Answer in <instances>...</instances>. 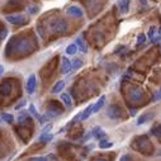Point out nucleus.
<instances>
[{
	"label": "nucleus",
	"mask_w": 161,
	"mask_h": 161,
	"mask_svg": "<svg viewBox=\"0 0 161 161\" xmlns=\"http://www.w3.org/2000/svg\"><path fill=\"white\" fill-rule=\"evenodd\" d=\"M77 52V46H76V43H71V45H69L67 47H66V55H75Z\"/></svg>",
	"instance_id": "obj_18"
},
{
	"label": "nucleus",
	"mask_w": 161,
	"mask_h": 161,
	"mask_svg": "<svg viewBox=\"0 0 161 161\" xmlns=\"http://www.w3.org/2000/svg\"><path fill=\"white\" fill-rule=\"evenodd\" d=\"M7 34H8V29L4 25L0 24V39H4L7 37Z\"/></svg>",
	"instance_id": "obj_26"
},
{
	"label": "nucleus",
	"mask_w": 161,
	"mask_h": 161,
	"mask_svg": "<svg viewBox=\"0 0 161 161\" xmlns=\"http://www.w3.org/2000/svg\"><path fill=\"white\" fill-rule=\"evenodd\" d=\"M81 65H83L81 60H80V58H74V60L71 61V67H70V71H71V72L76 71L77 69L81 67Z\"/></svg>",
	"instance_id": "obj_17"
},
{
	"label": "nucleus",
	"mask_w": 161,
	"mask_h": 161,
	"mask_svg": "<svg viewBox=\"0 0 161 161\" xmlns=\"http://www.w3.org/2000/svg\"><path fill=\"white\" fill-rule=\"evenodd\" d=\"M76 46H77V50H80V52H83V53H86L88 52V46H86V43H85V41H84V38L83 37H79L77 39H76Z\"/></svg>",
	"instance_id": "obj_10"
},
{
	"label": "nucleus",
	"mask_w": 161,
	"mask_h": 161,
	"mask_svg": "<svg viewBox=\"0 0 161 161\" xmlns=\"http://www.w3.org/2000/svg\"><path fill=\"white\" fill-rule=\"evenodd\" d=\"M52 138H53V136H52V135H50V133H47V135H41L38 140L41 141V142H50Z\"/></svg>",
	"instance_id": "obj_23"
},
{
	"label": "nucleus",
	"mask_w": 161,
	"mask_h": 161,
	"mask_svg": "<svg viewBox=\"0 0 161 161\" xmlns=\"http://www.w3.org/2000/svg\"><path fill=\"white\" fill-rule=\"evenodd\" d=\"M66 14L70 17H75V18H80L84 15V12L81 8H79L77 5H71L66 9Z\"/></svg>",
	"instance_id": "obj_6"
},
{
	"label": "nucleus",
	"mask_w": 161,
	"mask_h": 161,
	"mask_svg": "<svg viewBox=\"0 0 161 161\" xmlns=\"http://www.w3.org/2000/svg\"><path fill=\"white\" fill-rule=\"evenodd\" d=\"M64 88H65V81H64V80H60V81H57V83L53 85L51 93H52V94H58V93H61V92L64 90Z\"/></svg>",
	"instance_id": "obj_15"
},
{
	"label": "nucleus",
	"mask_w": 161,
	"mask_h": 161,
	"mask_svg": "<svg viewBox=\"0 0 161 161\" xmlns=\"http://www.w3.org/2000/svg\"><path fill=\"white\" fill-rule=\"evenodd\" d=\"M157 99H161V89H160V93H158V95H157Z\"/></svg>",
	"instance_id": "obj_37"
},
{
	"label": "nucleus",
	"mask_w": 161,
	"mask_h": 161,
	"mask_svg": "<svg viewBox=\"0 0 161 161\" xmlns=\"http://www.w3.org/2000/svg\"><path fill=\"white\" fill-rule=\"evenodd\" d=\"M2 118H3L4 122H7V123H12L13 120H14L13 114H9V113H3L2 114Z\"/></svg>",
	"instance_id": "obj_22"
},
{
	"label": "nucleus",
	"mask_w": 161,
	"mask_h": 161,
	"mask_svg": "<svg viewBox=\"0 0 161 161\" xmlns=\"http://www.w3.org/2000/svg\"><path fill=\"white\" fill-rule=\"evenodd\" d=\"M128 97H130V99L132 102H138L143 97V90L141 88H138V86H132L130 89V92H128Z\"/></svg>",
	"instance_id": "obj_3"
},
{
	"label": "nucleus",
	"mask_w": 161,
	"mask_h": 161,
	"mask_svg": "<svg viewBox=\"0 0 161 161\" xmlns=\"http://www.w3.org/2000/svg\"><path fill=\"white\" fill-rule=\"evenodd\" d=\"M60 98H61V102H64V104H65L67 108H70V107L72 105L71 98H70L67 94H65V93H64V94H61V97H60Z\"/></svg>",
	"instance_id": "obj_19"
},
{
	"label": "nucleus",
	"mask_w": 161,
	"mask_h": 161,
	"mask_svg": "<svg viewBox=\"0 0 161 161\" xmlns=\"http://www.w3.org/2000/svg\"><path fill=\"white\" fill-rule=\"evenodd\" d=\"M113 146V142H110V141H107V140H100V142H99V147L102 148V150H105V148H110Z\"/></svg>",
	"instance_id": "obj_20"
},
{
	"label": "nucleus",
	"mask_w": 161,
	"mask_h": 161,
	"mask_svg": "<svg viewBox=\"0 0 161 161\" xmlns=\"http://www.w3.org/2000/svg\"><path fill=\"white\" fill-rule=\"evenodd\" d=\"M5 19L10 24H20L25 20V17L23 14H8V15H5Z\"/></svg>",
	"instance_id": "obj_7"
},
{
	"label": "nucleus",
	"mask_w": 161,
	"mask_h": 161,
	"mask_svg": "<svg viewBox=\"0 0 161 161\" xmlns=\"http://www.w3.org/2000/svg\"><path fill=\"white\" fill-rule=\"evenodd\" d=\"M119 161H132V156L131 155H122Z\"/></svg>",
	"instance_id": "obj_31"
},
{
	"label": "nucleus",
	"mask_w": 161,
	"mask_h": 161,
	"mask_svg": "<svg viewBox=\"0 0 161 161\" xmlns=\"http://www.w3.org/2000/svg\"><path fill=\"white\" fill-rule=\"evenodd\" d=\"M130 114H131V115H135V114H136V109H131V110H130Z\"/></svg>",
	"instance_id": "obj_35"
},
{
	"label": "nucleus",
	"mask_w": 161,
	"mask_h": 161,
	"mask_svg": "<svg viewBox=\"0 0 161 161\" xmlns=\"http://www.w3.org/2000/svg\"><path fill=\"white\" fill-rule=\"evenodd\" d=\"M151 133H152L155 137H157L158 140H161V125L153 127V128L151 130Z\"/></svg>",
	"instance_id": "obj_21"
},
{
	"label": "nucleus",
	"mask_w": 161,
	"mask_h": 161,
	"mask_svg": "<svg viewBox=\"0 0 161 161\" xmlns=\"http://www.w3.org/2000/svg\"><path fill=\"white\" fill-rule=\"evenodd\" d=\"M158 32H160V36H161V27H160V31Z\"/></svg>",
	"instance_id": "obj_38"
},
{
	"label": "nucleus",
	"mask_w": 161,
	"mask_h": 161,
	"mask_svg": "<svg viewBox=\"0 0 161 161\" xmlns=\"http://www.w3.org/2000/svg\"><path fill=\"white\" fill-rule=\"evenodd\" d=\"M25 104H27V100H24V99H23L22 102H19V103H18V104L14 107V109H15V110H19V109H20V108H23Z\"/></svg>",
	"instance_id": "obj_29"
},
{
	"label": "nucleus",
	"mask_w": 161,
	"mask_h": 161,
	"mask_svg": "<svg viewBox=\"0 0 161 161\" xmlns=\"http://www.w3.org/2000/svg\"><path fill=\"white\" fill-rule=\"evenodd\" d=\"M36 86H37V80H36V75L31 74L27 79V84H25V90L28 94H33L36 92Z\"/></svg>",
	"instance_id": "obj_5"
},
{
	"label": "nucleus",
	"mask_w": 161,
	"mask_h": 161,
	"mask_svg": "<svg viewBox=\"0 0 161 161\" xmlns=\"http://www.w3.org/2000/svg\"><path fill=\"white\" fill-rule=\"evenodd\" d=\"M155 34H156V27L152 25V27H150V29H148V32H147V36H148L150 39H152V38L155 37Z\"/></svg>",
	"instance_id": "obj_28"
},
{
	"label": "nucleus",
	"mask_w": 161,
	"mask_h": 161,
	"mask_svg": "<svg viewBox=\"0 0 161 161\" xmlns=\"http://www.w3.org/2000/svg\"><path fill=\"white\" fill-rule=\"evenodd\" d=\"M104 103H105V95H102V97L98 99V102L93 105V113L100 112V109L104 107Z\"/></svg>",
	"instance_id": "obj_14"
},
{
	"label": "nucleus",
	"mask_w": 161,
	"mask_h": 161,
	"mask_svg": "<svg viewBox=\"0 0 161 161\" xmlns=\"http://www.w3.org/2000/svg\"><path fill=\"white\" fill-rule=\"evenodd\" d=\"M92 136L95 138V140H103L104 137H105V133H104V131L100 128V127H94L93 130H92Z\"/></svg>",
	"instance_id": "obj_12"
},
{
	"label": "nucleus",
	"mask_w": 161,
	"mask_h": 161,
	"mask_svg": "<svg viewBox=\"0 0 161 161\" xmlns=\"http://www.w3.org/2000/svg\"><path fill=\"white\" fill-rule=\"evenodd\" d=\"M107 115L112 119H118V118L122 117V109H120V107L113 104L107 109Z\"/></svg>",
	"instance_id": "obj_4"
},
{
	"label": "nucleus",
	"mask_w": 161,
	"mask_h": 161,
	"mask_svg": "<svg viewBox=\"0 0 161 161\" xmlns=\"http://www.w3.org/2000/svg\"><path fill=\"white\" fill-rule=\"evenodd\" d=\"M4 72V66L3 65H0V75H2Z\"/></svg>",
	"instance_id": "obj_36"
},
{
	"label": "nucleus",
	"mask_w": 161,
	"mask_h": 161,
	"mask_svg": "<svg viewBox=\"0 0 161 161\" xmlns=\"http://www.w3.org/2000/svg\"><path fill=\"white\" fill-rule=\"evenodd\" d=\"M138 2H140L142 5H145V7H147V4H148V3H147V0H138Z\"/></svg>",
	"instance_id": "obj_34"
},
{
	"label": "nucleus",
	"mask_w": 161,
	"mask_h": 161,
	"mask_svg": "<svg viewBox=\"0 0 161 161\" xmlns=\"http://www.w3.org/2000/svg\"><path fill=\"white\" fill-rule=\"evenodd\" d=\"M70 67H71V61L67 57H62L61 58V72L62 74H69L70 72Z\"/></svg>",
	"instance_id": "obj_9"
},
{
	"label": "nucleus",
	"mask_w": 161,
	"mask_h": 161,
	"mask_svg": "<svg viewBox=\"0 0 161 161\" xmlns=\"http://www.w3.org/2000/svg\"><path fill=\"white\" fill-rule=\"evenodd\" d=\"M10 92H12V84L10 83L5 81V83H3L2 85H0V94L2 95L8 97L10 94Z\"/></svg>",
	"instance_id": "obj_13"
},
{
	"label": "nucleus",
	"mask_w": 161,
	"mask_h": 161,
	"mask_svg": "<svg viewBox=\"0 0 161 161\" xmlns=\"http://www.w3.org/2000/svg\"><path fill=\"white\" fill-rule=\"evenodd\" d=\"M118 5H119L120 12H122L123 14L128 13V10H130V0H119Z\"/></svg>",
	"instance_id": "obj_16"
},
{
	"label": "nucleus",
	"mask_w": 161,
	"mask_h": 161,
	"mask_svg": "<svg viewBox=\"0 0 161 161\" xmlns=\"http://www.w3.org/2000/svg\"><path fill=\"white\" fill-rule=\"evenodd\" d=\"M62 112H64V110H62L60 107H57L53 102H51V103L48 104V107H47L46 117H47V118H55V117H57V115L62 114Z\"/></svg>",
	"instance_id": "obj_2"
},
{
	"label": "nucleus",
	"mask_w": 161,
	"mask_h": 161,
	"mask_svg": "<svg viewBox=\"0 0 161 161\" xmlns=\"http://www.w3.org/2000/svg\"><path fill=\"white\" fill-rule=\"evenodd\" d=\"M145 42H146V34L138 33V34H137V45L140 46V45H142V43H145Z\"/></svg>",
	"instance_id": "obj_24"
},
{
	"label": "nucleus",
	"mask_w": 161,
	"mask_h": 161,
	"mask_svg": "<svg viewBox=\"0 0 161 161\" xmlns=\"http://www.w3.org/2000/svg\"><path fill=\"white\" fill-rule=\"evenodd\" d=\"M27 12L29 13V14H37L38 13V7L37 5H29L28 8H27Z\"/></svg>",
	"instance_id": "obj_27"
},
{
	"label": "nucleus",
	"mask_w": 161,
	"mask_h": 161,
	"mask_svg": "<svg viewBox=\"0 0 161 161\" xmlns=\"http://www.w3.org/2000/svg\"><path fill=\"white\" fill-rule=\"evenodd\" d=\"M34 161H47V158L46 157H36V158H33Z\"/></svg>",
	"instance_id": "obj_32"
},
{
	"label": "nucleus",
	"mask_w": 161,
	"mask_h": 161,
	"mask_svg": "<svg viewBox=\"0 0 161 161\" xmlns=\"http://www.w3.org/2000/svg\"><path fill=\"white\" fill-rule=\"evenodd\" d=\"M93 105H94V104H89V105H88V107H86L81 113H80L76 118H79L80 120H85V119H88V118H89V115L93 113Z\"/></svg>",
	"instance_id": "obj_8"
},
{
	"label": "nucleus",
	"mask_w": 161,
	"mask_h": 161,
	"mask_svg": "<svg viewBox=\"0 0 161 161\" xmlns=\"http://www.w3.org/2000/svg\"><path fill=\"white\" fill-rule=\"evenodd\" d=\"M51 130H52V125H47V126L42 130V133H41V135H47V133H50Z\"/></svg>",
	"instance_id": "obj_30"
},
{
	"label": "nucleus",
	"mask_w": 161,
	"mask_h": 161,
	"mask_svg": "<svg viewBox=\"0 0 161 161\" xmlns=\"http://www.w3.org/2000/svg\"><path fill=\"white\" fill-rule=\"evenodd\" d=\"M29 112H31V114L33 115V117H36V118H41V115L38 114V112H37V109H36V107H34V104H31L29 105Z\"/></svg>",
	"instance_id": "obj_25"
},
{
	"label": "nucleus",
	"mask_w": 161,
	"mask_h": 161,
	"mask_svg": "<svg viewBox=\"0 0 161 161\" xmlns=\"http://www.w3.org/2000/svg\"><path fill=\"white\" fill-rule=\"evenodd\" d=\"M50 27H51V31L53 33H62L66 31L67 28V23L64 20V19H53L51 23H50Z\"/></svg>",
	"instance_id": "obj_1"
},
{
	"label": "nucleus",
	"mask_w": 161,
	"mask_h": 161,
	"mask_svg": "<svg viewBox=\"0 0 161 161\" xmlns=\"http://www.w3.org/2000/svg\"><path fill=\"white\" fill-rule=\"evenodd\" d=\"M94 161H108V160H107L105 157H97Z\"/></svg>",
	"instance_id": "obj_33"
},
{
	"label": "nucleus",
	"mask_w": 161,
	"mask_h": 161,
	"mask_svg": "<svg viewBox=\"0 0 161 161\" xmlns=\"http://www.w3.org/2000/svg\"><path fill=\"white\" fill-rule=\"evenodd\" d=\"M152 118H153V113H145V114H142L141 117L137 118V125L138 126L145 125V123L148 122V120H151Z\"/></svg>",
	"instance_id": "obj_11"
}]
</instances>
